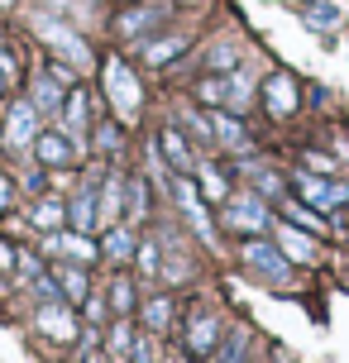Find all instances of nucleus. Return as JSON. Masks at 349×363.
<instances>
[{
    "label": "nucleus",
    "instance_id": "obj_1",
    "mask_svg": "<svg viewBox=\"0 0 349 363\" xmlns=\"http://www.w3.org/2000/svg\"><path fill=\"white\" fill-rule=\"evenodd\" d=\"M239 258H244V268L249 272H258V277H263V282H273V287H292V258L282 254V249H277V244H268V239H244V244H239Z\"/></svg>",
    "mask_w": 349,
    "mask_h": 363
},
{
    "label": "nucleus",
    "instance_id": "obj_2",
    "mask_svg": "<svg viewBox=\"0 0 349 363\" xmlns=\"http://www.w3.org/2000/svg\"><path fill=\"white\" fill-rule=\"evenodd\" d=\"M225 225L230 230H239V235H263L268 225H273V216H268V201L258 196V191H239L235 201H230V211H225Z\"/></svg>",
    "mask_w": 349,
    "mask_h": 363
},
{
    "label": "nucleus",
    "instance_id": "obj_3",
    "mask_svg": "<svg viewBox=\"0 0 349 363\" xmlns=\"http://www.w3.org/2000/svg\"><path fill=\"white\" fill-rule=\"evenodd\" d=\"M106 96H111V106H115L120 120H134V115H139V82H134V72H129L120 57L106 62Z\"/></svg>",
    "mask_w": 349,
    "mask_h": 363
},
{
    "label": "nucleus",
    "instance_id": "obj_4",
    "mask_svg": "<svg viewBox=\"0 0 349 363\" xmlns=\"http://www.w3.org/2000/svg\"><path fill=\"white\" fill-rule=\"evenodd\" d=\"M292 186L301 191V201H306V206H316V211H335V206H345V201H349V186H345V182H326L321 172H297Z\"/></svg>",
    "mask_w": 349,
    "mask_h": 363
},
{
    "label": "nucleus",
    "instance_id": "obj_5",
    "mask_svg": "<svg viewBox=\"0 0 349 363\" xmlns=\"http://www.w3.org/2000/svg\"><path fill=\"white\" fill-rule=\"evenodd\" d=\"M38 134H43V129H38L34 101H15V106H10V120H5V144L15 148V153H24V148H34Z\"/></svg>",
    "mask_w": 349,
    "mask_h": 363
},
{
    "label": "nucleus",
    "instance_id": "obj_6",
    "mask_svg": "<svg viewBox=\"0 0 349 363\" xmlns=\"http://www.w3.org/2000/svg\"><path fill=\"white\" fill-rule=\"evenodd\" d=\"M258 91H263V110H268L273 120H287V115L297 110V101H301V96H297V82L287 72H273Z\"/></svg>",
    "mask_w": 349,
    "mask_h": 363
},
{
    "label": "nucleus",
    "instance_id": "obj_7",
    "mask_svg": "<svg viewBox=\"0 0 349 363\" xmlns=\"http://www.w3.org/2000/svg\"><path fill=\"white\" fill-rule=\"evenodd\" d=\"M38 330H43L48 340H62V345H72V340H77L72 301H43V306H38Z\"/></svg>",
    "mask_w": 349,
    "mask_h": 363
},
{
    "label": "nucleus",
    "instance_id": "obj_8",
    "mask_svg": "<svg viewBox=\"0 0 349 363\" xmlns=\"http://www.w3.org/2000/svg\"><path fill=\"white\" fill-rule=\"evenodd\" d=\"M158 158H163L177 177H192L196 172V158H192V144H187L177 129H158Z\"/></svg>",
    "mask_w": 349,
    "mask_h": 363
},
{
    "label": "nucleus",
    "instance_id": "obj_9",
    "mask_svg": "<svg viewBox=\"0 0 349 363\" xmlns=\"http://www.w3.org/2000/svg\"><path fill=\"white\" fill-rule=\"evenodd\" d=\"M163 15H167V5H153V0H148V5H129V10H120V19H115V34L120 38H139V34H148Z\"/></svg>",
    "mask_w": 349,
    "mask_h": 363
},
{
    "label": "nucleus",
    "instance_id": "obj_10",
    "mask_svg": "<svg viewBox=\"0 0 349 363\" xmlns=\"http://www.w3.org/2000/svg\"><path fill=\"white\" fill-rule=\"evenodd\" d=\"M38 34L48 38V43H57V48L72 57L77 67H87V62H92V48H87V43H82V38L67 29V24H57V19H38Z\"/></svg>",
    "mask_w": 349,
    "mask_h": 363
},
{
    "label": "nucleus",
    "instance_id": "obj_11",
    "mask_svg": "<svg viewBox=\"0 0 349 363\" xmlns=\"http://www.w3.org/2000/svg\"><path fill=\"white\" fill-rule=\"evenodd\" d=\"M67 225H72L77 235H92V230H101V191H77V201L67 206Z\"/></svg>",
    "mask_w": 349,
    "mask_h": 363
},
{
    "label": "nucleus",
    "instance_id": "obj_12",
    "mask_svg": "<svg viewBox=\"0 0 349 363\" xmlns=\"http://www.w3.org/2000/svg\"><path fill=\"white\" fill-rule=\"evenodd\" d=\"M211 134L225 148H249V129H244V120L235 110H211Z\"/></svg>",
    "mask_w": 349,
    "mask_h": 363
},
{
    "label": "nucleus",
    "instance_id": "obj_13",
    "mask_svg": "<svg viewBox=\"0 0 349 363\" xmlns=\"http://www.w3.org/2000/svg\"><path fill=\"white\" fill-rule=\"evenodd\" d=\"M172 191H177V206L187 211V220H192V225H196V230H201L206 239H216V235H211V216H206V201L196 196L192 177H177V182H172Z\"/></svg>",
    "mask_w": 349,
    "mask_h": 363
},
{
    "label": "nucleus",
    "instance_id": "obj_14",
    "mask_svg": "<svg viewBox=\"0 0 349 363\" xmlns=\"http://www.w3.org/2000/svg\"><path fill=\"white\" fill-rule=\"evenodd\" d=\"M277 249L292 258V263H316V239L297 225H277Z\"/></svg>",
    "mask_w": 349,
    "mask_h": 363
},
{
    "label": "nucleus",
    "instance_id": "obj_15",
    "mask_svg": "<svg viewBox=\"0 0 349 363\" xmlns=\"http://www.w3.org/2000/svg\"><path fill=\"white\" fill-rule=\"evenodd\" d=\"M34 153H38V158H43L48 167L72 163V134H67V129H53V134H38V139H34Z\"/></svg>",
    "mask_w": 349,
    "mask_h": 363
},
{
    "label": "nucleus",
    "instance_id": "obj_16",
    "mask_svg": "<svg viewBox=\"0 0 349 363\" xmlns=\"http://www.w3.org/2000/svg\"><path fill=\"white\" fill-rule=\"evenodd\" d=\"M230 96H235V86H230V77H201L196 82V101L201 106H211V110H230Z\"/></svg>",
    "mask_w": 349,
    "mask_h": 363
},
{
    "label": "nucleus",
    "instance_id": "obj_17",
    "mask_svg": "<svg viewBox=\"0 0 349 363\" xmlns=\"http://www.w3.org/2000/svg\"><path fill=\"white\" fill-rule=\"evenodd\" d=\"M216 340H221V320H216V315H196L192 330H187V349H192V354H211Z\"/></svg>",
    "mask_w": 349,
    "mask_h": 363
},
{
    "label": "nucleus",
    "instance_id": "obj_18",
    "mask_svg": "<svg viewBox=\"0 0 349 363\" xmlns=\"http://www.w3.org/2000/svg\"><path fill=\"white\" fill-rule=\"evenodd\" d=\"M134 249H139V244H134V235H129V225H111V230H106L101 254L111 258V263H129V258H134Z\"/></svg>",
    "mask_w": 349,
    "mask_h": 363
},
{
    "label": "nucleus",
    "instance_id": "obj_19",
    "mask_svg": "<svg viewBox=\"0 0 349 363\" xmlns=\"http://www.w3.org/2000/svg\"><path fill=\"white\" fill-rule=\"evenodd\" d=\"M48 249H53V254H67V258H72V263H92V258H96L92 239H87V235H77V230H72V235L62 230V235H57L53 244H48Z\"/></svg>",
    "mask_w": 349,
    "mask_h": 363
},
{
    "label": "nucleus",
    "instance_id": "obj_20",
    "mask_svg": "<svg viewBox=\"0 0 349 363\" xmlns=\"http://www.w3.org/2000/svg\"><path fill=\"white\" fill-rule=\"evenodd\" d=\"M182 48H187V34H167V38H158V43H144V62L148 67H163V62H172Z\"/></svg>",
    "mask_w": 349,
    "mask_h": 363
},
{
    "label": "nucleus",
    "instance_id": "obj_21",
    "mask_svg": "<svg viewBox=\"0 0 349 363\" xmlns=\"http://www.w3.org/2000/svg\"><path fill=\"white\" fill-rule=\"evenodd\" d=\"M34 110L38 115H53V110H62V86H57L53 77H34Z\"/></svg>",
    "mask_w": 349,
    "mask_h": 363
},
{
    "label": "nucleus",
    "instance_id": "obj_22",
    "mask_svg": "<svg viewBox=\"0 0 349 363\" xmlns=\"http://www.w3.org/2000/svg\"><path fill=\"white\" fill-rule=\"evenodd\" d=\"M148 216V182L144 177H129L125 182V220L134 225V220Z\"/></svg>",
    "mask_w": 349,
    "mask_h": 363
},
{
    "label": "nucleus",
    "instance_id": "obj_23",
    "mask_svg": "<svg viewBox=\"0 0 349 363\" xmlns=\"http://www.w3.org/2000/svg\"><path fill=\"white\" fill-rule=\"evenodd\" d=\"M34 225H38V230H67V206L53 201V196H43L34 206Z\"/></svg>",
    "mask_w": 349,
    "mask_h": 363
},
{
    "label": "nucleus",
    "instance_id": "obj_24",
    "mask_svg": "<svg viewBox=\"0 0 349 363\" xmlns=\"http://www.w3.org/2000/svg\"><path fill=\"white\" fill-rule=\"evenodd\" d=\"M62 129H67V134H87V91H72V96H67V106H62Z\"/></svg>",
    "mask_w": 349,
    "mask_h": 363
},
{
    "label": "nucleus",
    "instance_id": "obj_25",
    "mask_svg": "<svg viewBox=\"0 0 349 363\" xmlns=\"http://www.w3.org/2000/svg\"><path fill=\"white\" fill-rule=\"evenodd\" d=\"M287 225H297V230H306V235H326V220L316 216L311 206H287Z\"/></svg>",
    "mask_w": 349,
    "mask_h": 363
},
{
    "label": "nucleus",
    "instance_id": "obj_26",
    "mask_svg": "<svg viewBox=\"0 0 349 363\" xmlns=\"http://www.w3.org/2000/svg\"><path fill=\"white\" fill-rule=\"evenodd\" d=\"M301 15H306V24H311V29H335V24H340V10H335V5H326V0L301 5Z\"/></svg>",
    "mask_w": 349,
    "mask_h": 363
},
{
    "label": "nucleus",
    "instance_id": "obj_27",
    "mask_svg": "<svg viewBox=\"0 0 349 363\" xmlns=\"http://www.w3.org/2000/svg\"><path fill=\"white\" fill-rule=\"evenodd\" d=\"M167 320H172V301H167V296H148L144 301V325L148 330H167Z\"/></svg>",
    "mask_w": 349,
    "mask_h": 363
},
{
    "label": "nucleus",
    "instance_id": "obj_28",
    "mask_svg": "<svg viewBox=\"0 0 349 363\" xmlns=\"http://www.w3.org/2000/svg\"><path fill=\"white\" fill-rule=\"evenodd\" d=\"M57 287H62V301H82V296H87V277H82V268H62L57 272Z\"/></svg>",
    "mask_w": 349,
    "mask_h": 363
},
{
    "label": "nucleus",
    "instance_id": "obj_29",
    "mask_svg": "<svg viewBox=\"0 0 349 363\" xmlns=\"http://www.w3.org/2000/svg\"><path fill=\"white\" fill-rule=\"evenodd\" d=\"M196 172H201V191H206V201H225V196H230V186H225L221 167H196Z\"/></svg>",
    "mask_w": 349,
    "mask_h": 363
},
{
    "label": "nucleus",
    "instance_id": "obj_30",
    "mask_svg": "<svg viewBox=\"0 0 349 363\" xmlns=\"http://www.w3.org/2000/svg\"><path fill=\"white\" fill-rule=\"evenodd\" d=\"M235 62H239V48H235V43H225V48H211V72H216V77H230V72H235Z\"/></svg>",
    "mask_w": 349,
    "mask_h": 363
},
{
    "label": "nucleus",
    "instance_id": "obj_31",
    "mask_svg": "<svg viewBox=\"0 0 349 363\" xmlns=\"http://www.w3.org/2000/svg\"><path fill=\"white\" fill-rule=\"evenodd\" d=\"M111 306L115 311H129V306H134V287H129V277H115V282H111Z\"/></svg>",
    "mask_w": 349,
    "mask_h": 363
},
{
    "label": "nucleus",
    "instance_id": "obj_32",
    "mask_svg": "<svg viewBox=\"0 0 349 363\" xmlns=\"http://www.w3.org/2000/svg\"><path fill=\"white\" fill-rule=\"evenodd\" d=\"M120 148V129L106 120V125H96V153H115Z\"/></svg>",
    "mask_w": 349,
    "mask_h": 363
},
{
    "label": "nucleus",
    "instance_id": "obj_33",
    "mask_svg": "<svg viewBox=\"0 0 349 363\" xmlns=\"http://www.w3.org/2000/svg\"><path fill=\"white\" fill-rule=\"evenodd\" d=\"M249 177H254V191H263V196H277V191H282V182H277L268 167H254Z\"/></svg>",
    "mask_w": 349,
    "mask_h": 363
},
{
    "label": "nucleus",
    "instance_id": "obj_34",
    "mask_svg": "<svg viewBox=\"0 0 349 363\" xmlns=\"http://www.w3.org/2000/svg\"><path fill=\"white\" fill-rule=\"evenodd\" d=\"M134 263L153 277V272H158V244H139V249H134Z\"/></svg>",
    "mask_w": 349,
    "mask_h": 363
},
{
    "label": "nucleus",
    "instance_id": "obj_35",
    "mask_svg": "<svg viewBox=\"0 0 349 363\" xmlns=\"http://www.w3.org/2000/svg\"><path fill=\"white\" fill-rule=\"evenodd\" d=\"M34 296H38V301H62V291H57V282H53V277H43V272L34 277Z\"/></svg>",
    "mask_w": 349,
    "mask_h": 363
},
{
    "label": "nucleus",
    "instance_id": "obj_36",
    "mask_svg": "<svg viewBox=\"0 0 349 363\" xmlns=\"http://www.w3.org/2000/svg\"><path fill=\"white\" fill-rule=\"evenodd\" d=\"M239 354H244V330H235V335H230V345L221 349V363H235Z\"/></svg>",
    "mask_w": 349,
    "mask_h": 363
},
{
    "label": "nucleus",
    "instance_id": "obj_37",
    "mask_svg": "<svg viewBox=\"0 0 349 363\" xmlns=\"http://www.w3.org/2000/svg\"><path fill=\"white\" fill-rule=\"evenodd\" d=\"M48 77H53L57 86H72V82H77V77H72V67H62V62H53V72H48Z\"/></svg>",
    "mask_w": 349,
    "mask_h": 363
},
{
    "label": "nucleus",
    "instance_id": "obj_38",
    "mask_svg": "<svg viewBox=\"0 0 349 363\" xmlns=\"http://www.w3.org/2000/svg\"><path fill=\"white\" fill-rule=\"evenodd\" d=\"M0 72H5V82L15 77V57H10V48H0Z\"/></svg>",
    "mask_w": 349,
    "mask_h": 363
},
{
    "label": "nucleus",
    "instance_id": "obj_39",
    "mask_svg": "<svg viewBox=\"0 0 349 363\" xmlns=\"http://www.w3.org/2000/svg\"><path fill=\"white\" fill-rule=\"evenodd\" d=\"M134 363H153V349H148V340H139V345H134Z\"/></svg>",
    "mask_w": 349,
    "mask_h": 363
},
{
    "label": "nucleus",
    "instance_id": "obj_40",
    "mask_svg": "<svg viewBox=\"0 0 349 363\" xmlns=\"http://www.w3.org/2000/svg\"><path fill=\"white\" fill-rule=\"evenodd\" d=\"M87 315H92V320H101V315H106V301H101V296H92V301H87Z\"/></svg>",
    "mask_w": 349,
    "mask_h": 363
},
{
    "label": "nucleus",
    "instance_id": "obj_41",
    "mask_svg": "<svg viewBox=\"0 0 349 363\" xmlns=\"http://www.w3.org/2000/svg\"><path fill=\"white\" fill-rule=\"evenodd\" d=\"M10 196H15V186H10V182H5V177H0V211L10 206Z\"/></svg>",
    "mask_w": 349,
    "mask_h": 363
},
{
    "label": "nucleus",
    "instance_id": "obj_42",
    "mask_svg": "<svg viewBox=\"0 0 349 363\" xmlns=\"http://www.w3.org/2000/svg\"><path fill=\"white\" fill-rule=\"evenodd\" d=\"M0 268H15V254H10V244H0Z\"/></svg>",
    "mask_w": 349,
    "mask_h": 363
},
{
    "label": "nucleus",
    "instance_id": "obj_43",
    "mask_svg": "<svg viewBox=\"0 0 349 363\" xmlns=\"http://www.w3.org/2000/svg\"><path fill=\"white\" fill-rule=\"evenodd\" d=\"M177 5H182V10H196V5H206V0H177Z\"/></svg>",
    "mask_w": 349,
    "mask_h": 363
},
{
    "label": "nucleus",
    "instance_id": "obj_44",
    "mask_svg": "<svg viewBox=\"0 0 349 363\" xmlns=\"http://www.w3.org/2000/svg\"><path fill=\"white\" fill-rule=\"evenodd\" d=\"M0 96H5V72H0Z\"/></svg>",
    "mask_w": 349,
    "mask_h": 363
},
{
    "label": "nucleus",
    "instance_id": "obj_45",
    "mask_svg": "<svg viewBox=\"0 0 349 363\" xmlns=\"http://www.w3.org/2000/svg\"><path fill=\"white\" fill-rule=\"evenodd\" d=\"M0 5H10V0H0Z\"/></svg>",
    "mask_w": 349,
    "mask_h": 363
}]
</instances>
